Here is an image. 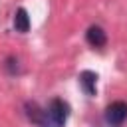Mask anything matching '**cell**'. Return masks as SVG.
<instances>
[{
    "instance_id": "7",
    "label": "cell",
    "mask_w": 127,
    "mask_h": 127,
    "mask_svg": "<svg viewBox=\"0 0 127 127\" xmlns=\"http://www.w3.org/2000/svg\"><path fill=\"white\" fill-rule=\"evenodd\" d=\"M6 69H8V73H12V75H16V73L20 71V67H18V60H16L14 56H10V58L6 60Z\"/></svg>"
},
{
    "instance_id": "2",
    "label": "cell",
    "mask_w": 127,
    "mask_h": 127,
    "mask_svg": "<svg viewBox=\"0 0 127 127\" xmlns=\"http://www.w3.org/2000/svg\"><path fill=\"white\" fill-rule=\"evenodd\" d=\"M127 119V103L125 101H113L105 107V123L109 127H121Z\"/></svg>"
},
{
    "instance_id": "4",
    "label": "cell",
    "mask_w": 127,
    "mask_h": 127,
    "mask_svg": "<svg viewBox=\"0 0 127 127\" xmlns=\"http://www.w3.org/2000/svg\"><path fill=\"white\" fill-rule=\"evenodd\" d=\"M79 85H81V89H83L89 97H93L95 91H97V73L91 71V69L81 71V73H79Z\"/></svg>"
},
{
    "instance_id": "5",
    "label": "cell",
    "mask_w": 127,
    "mask_h": 127,
    "mask_svg": "<svg viewBox=\"0 0 127 127\" xmlns=\"http://www.w3.org/2000/svg\"><path fill=\"white\" fill-rule=\"evenodd\" d=\"M44 113H46V109H42L36 101H28V103H26V115H28V119H30L32 123H36V125L42 127V123H44Z\"/></svg>"
},
{
    "instance_id": "3",
    "label": "cell",
    "mask_w": 127,
    "mask_h": 127,
    "mask_svg": "<svg viewBox=\"0 0 127 127\" xmlns=\"http://www.w3.org/2000/svg\"><path fill=\"white\" fill-rule=\"evenodd\" d=\"M85 40L93 48H103L107 44V34H105V30L101 26H89L87 32H85Z\"/></svg>"
},
{
    "instance_id": "1",
    "label": "cell",
    "mask_w": 127,
    "mask_h": 127,
    "mask_svg": "<svg viewBox=\"0 0 127 127\" xmlns=\"http://www.w3.org/2000/svg\"><path fill=\"white\" fill-rule=\"evenodd\" d=\"M67 117H69V105H67V101H64L60 97H54L48 103V107H46L42 127H64L65 121H67Z\"/></svg>"
},
{
    "instance_id": "6",
    "label": "cell",
    "mask_w": 127,
    "mask_h": 127,
    "mask_svg": "<svg viewBox=\"0 0 127 127\" xmlns=\"http://www.w3.org/2000/svg\"><path fill=\"white\" fill-rule=\"evenodd\" d=\"M14 28L20 34H26L30 30V16H28L26 8H18L16 10V14H14Z\"/></svg>"
}]
</instances>
